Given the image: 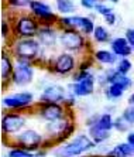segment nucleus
<instances>
[{"mask_svg": "<svg viewBox=\"0 0 134 157\" xmlns=\"http://www.w3.org/2000/svg\"><path fill=\"white\" fill-rule=\"evenodd\" d=\"M95 147V142L91 139V136L78 135L75 139H72L65 146L59 147L54 151L55 157H76L82 153L87 151Z\"/></svg>", "mask_w": 134, "mask_h": 157, "instance_id": "f257e3e1", "label": "nucleus"}, {"mask_svg": "<svg viewBox=\"0 0 134 157\" xmlns=\"http://www.w3.org/2000/svg\"><path fill=\"white\" fill-rule=\"evenodd\" d=\"M41 51V43L35 38H21V40H17L14 44V48H13V52H14L17 61L21 62H31L35 61L40 55Z\"/></svg>", "mask_w": 134, "mask_h": 157, "instance_id": "f03ea898", "label": "nucleus"}, {"mask_svg": "<svg viewBox=\"0 0 134 157\" xmlns=\"http://www.w3.org/2000/svg\"><path fill=\"white\" fill-rule=\"evenodd\" d=\"M59 24L65 29H73L76 31L82 33L84 36L93 34L95 31V23L92 18L85 17V16H65L58 20Z\"/></svg>", "mask_w": 134, "mask_h": 157, "instance_id": "7ed1b4c3", "label": "nucleus"}, {"mask_svg": "<svg viewBox=\"0 0 134 157\" xmlns=\"http://www.w3.org/2000/svg\"><path fill=\"white\" fill-rule=\"evenodd\" d=\"M40 24L34 17L31 16H21L18 17L14 23V34L17 37H21V38H33L38 34V30H40Z\"/></svg>", "mask_w": 134, "mask_h": 157, "instance_id": "20e7f679", "label": "nucleus"}, {"mask_svg": "<svg viewBox=\"0 0 134 157\" xmlns=\"http://www.w3.org/2000/svg\"><path fill=\"white\" fill-rule=\"evenodd\" d=\"M61 45L68 51H80L85 47V37L82 33L73 29H64L59 34Z\"/></svg>", "mask_w": 134, "mask_h": 157, "instance_id": "39448f33", "label": "nucleus"}, {"mask_svg": "<svg viewBox=\"0 0 134 157\" xmlns=\"http://www.w3.org/2000/svg\"><path fill=\"white\" fill-rule=\"evenodd\" d=\"M28 7H30V10H31V13H33V16H35L38 20H41L44 26H51L52 21L58 20L57 16L51 10L50 4H47L45 2H43V0H33Z\"/></svg>", "mask_w": 134, "mask_h": 157, "instance_id": "423d86ee", "label": "nucleus"}, {"mask_svg": "<svg viewBox=\"0 0 134 157\" xmlns=\"http://www.w3.org/2000/svg\"><path fill=\"white\" fill-rule=\"evenodd\" d=\"M34 77V68L30 62H21L17 61L14 65V72H13V82L18 86H24L28 85Z\"/></svg>", "mask_w": 134, "mask_h": 157, "instance_id": "0eeeda50", "label": "nucleus"}, {"mask_svg": "<svg viewBox=\"0 0 134 157\" xmlns=\"http://www.w3.org/2000/svg\"><path fill=\"white\" fill-rule=\"evenodd\" d=\"M17 143L21 144L23 149L28 150V151H34L43 144V136L33 129H27L18 135Z\"/></svg>", "mask_w": 134, "mask_h": 157, "instance_id": "6e6552de", "label": "nucleus"}, {"mask_svg": "<svg viewBox=\"0 0 134 157\" xmlns=\"http://www.w3.org/2000/svg\"><path fill=\"white\" fill-rule=\"evenodd\" d=\"M25 126V117L20 113H7L2 119V129L4 133H17Z\"/></svg>", "mask_w": 134, "mask_h": 157, "instance_id": "1a4fd4ad", "label": "nucleus"}, {"mask_svg": "<svg viewBox=\"0 0 134 157\" xmlns=\"http://www.w3.org/2000/svg\"><path fill=\"white\" fill-rule=\"evenodd\" d=\"M66 91L61 85H50L44 89V92L40 95L41 103H59L65 101Z\"/></svg>", "mask_w": 134, "mask_h": 157, "instance_id": "9d476101", "label": "nucleus"}, {"mask_svg": "<svg viewBox=\"0 0 134 157\" xmlns=\"http://www.w3.org/2000/svg\"><path fill=\"white\" fill-rule=\"evenodd\" d=\"M33 94L30 92H17L3 99V105L10 109H23L33 103Z\"/></svg>", "mask_w": 134, "mask_h": 157, "instance_id": "9b49d317", "label": "nucleus"}, {"mask_svg": "<svg viewBox=\"0 0 134 157\" xmlns=\"http://www.w3.org/2000/svg\"><path fill=\"white\" fill-rule=\"evenodd\" d=\"M95 91V77L89 74L86 78L76 81L71 85V94L75 96H89Z\"/></svg>", "mask_w": 134, "mask_h": 157, "instance_id": "f8f14e48", "label": "nucleus"}, {"mask_svg": "<svg viewBox=\"0 0 134 157\" xmlns=\"http://www.w3.org/2000/svg\"><path fill=\"white\" fill-rule=\"evenodd\" d=\"M73 68H75V58L69 52L59 54L52 64V70L57 74H61V75H66V74L72 72Z\"/></svg>", "mask_w": 134, "mask_h": 157, "instance_id": "ddd939ff", "label": "nucleus"}, {"mask_svg": "<svg viewBox=\"0 0 134 157\" xmlns=\"http://www.w3.org/2000/svg\"><path fill=\"white\" fill-rule=\"evenodd\" d=\"M64 108L59 103H41L40 116L47 122H57L64 117Z\"/></svg>", "mask_w": 134, "mask_h": 157, "instance_id": "4468645a", "label": "nucleus"}, {"mask_svg": "<svg viewBox=\"0 0 134 157\" xmlns=\"http://www.w3.org/2000/svg\"><path fill=\"white\" fill-rule=\"evenodd\" d=\"M110 47H112V51L114 52L117 57H121V58L130 57L134 50V48L131 47V44L127 41L126 37H117V38L112 40Z\"/></svg>", "mask_w": 134, "mask_h": 157, "instance_id": "2eb2a0df", "label": "nucleus"}, {"mask_svg": "<svg viewBox=\"0 0 134 157\" xmlns=\"http://www.w3.org/2000/svg\"><path fill=\"white\" fill-rule=\"evenodd\" d=\"M37 38L45 47H52L57 43L58 34H57L55 29H52V26H44V24H41L40 30H38V34H37Z\"/></svg>", "mask_w": 134, "mask_h": 157, "instance_id": "dca6fc26", "label": "nucleus"}, {"mask_svg": "<svg viewBox=\"0 0 134 157\" xmlns=\"http://www.w3.org/2000/svg\"><path fill=\"white\" fill-rule=\"evenodd\" d=\"M13 72H14V65L11 62L10 57L3 52L2 58H0V75H2V82H6L10 78H13Z\"/></svg>", "mask_w": 134, "mask_h": 157, "instance_id": "f3484780", "label": "nucleus"}, {"mask_svg": "<svg viewBox=\"0 0 134 157\" xmlns=\"http://www.w3.org/2000/svg\"><path fill=\"white\" fill-rule=\"evenodd\" d=\"M92 124H96L99 129L102 130H106V132H110L113 128H114V121L112 119V115L110 113H103L100 116H95L91 122H89V126Z\"/></svg>", "mask_w": 134, "mask_h": 157, "instance_id": "a211bd4d", "label": "nucleus"}, {"mask_svg": "<svg viewBox=\"0 0 134 157\" xmlns=\"http://www.w3.org/2000/svg\"><path fill=\"white\" fill-rule=\"evenodd\" d=\"M106 82L107 84H114V82H119V84H123L126 88H130L133 85V81L130 78L127 77V75H123V74H120L117 70H112V71H107L106 72Z\"/></svg>", "mask_w": 134, "mask_h": 157, "instance_id": "6ab92c4d", "label": "nucleus"}, {"mask_svg": "<svg viewBox=\"0 0 134 157\" xmlns=\"http://www.w3.org/2000/svg\"><path fill=\"white\" fill-rule=\"evenodd\" d=\"M95 59L100 64H107V65H112L114 62H117V55L113 51L109 50H98L95 52Z\"/></svg>", "mask_w": 134, "mask_h": 157, "instance_id": "aec40b11", "label": "nucleus"}, {"mask_svg": "<svg viewBox=\"0 0 134 157\" xmlns=\"http://www.w3.org/2000/svg\"><path fill=\"white\" fill-rule=\"evenodd\" d=\"M89 136H91V139L93 140L95 143H102V142H105V140L109 139L110 132L102 130L96 124H92V126H89Z\"/></svg>", "mask_w": 134, "mask_h": 157, "instance_id": "412c9836", "label": "nucleus"}, {"mask_svg": "<svg viewBox=\"0 0 134 157\" xmlns=\"http://www.w3.org/2000/svg\"><path fill=\"white\" fill-rule=\"evenodd\" d=\"M127 88L123 84H119V82H114V84H110L106 89V96L110 99H119L123 96L124 91Z\"/></svg>", "mask_w": 134, "mask_h": 157, "instance_id": "4be33fe9", "label": "nucleus"}, {"mask_svg": "<svg viewBox=\"0 0 134 157\" xmlns=\"http://www.w3.org/2000/svg\"><path fill=\"white\" fill-rule=\"evenodd\" d=\"M57 4V10L61 14H72L73 11H76V6L73 3V0H55Z\"/></svg>", "mask_w": 134, "mask_h": 157, "instance_id": "5701e85b", "label": "nucleus"}, {"mask_svg": "<svg viewBox=\"0 0 134 157\" xmlns=\"http://www.w3.org/2000/svg\"><path fill=\"white\" fill-rule=\"evenodd\" d=\"M93 38L98 43H107L110 40V34L103 26H96L93 31Z\"/></svg>", "mask_w": 134, "mask_h": 157, "instance_id": "b1692460", "label": "nucleus"}, {"mask_svg": "<svg viewBox=\"0 0 134 157\" xmlns=\"http://www.w3.org/2000/svg\"><path fill=\"white\" fill-rule=\"evenodd\" d=\"M131 68H133V64H131L130 59L121 58V59H119V61H117L116 70L119 71L120 74H123V75H127V74L131 71Z\"/></svg>", "mask_w": 134, "mask_h": 157, "instance_id": "393cba45", "label": "nucleus"}, {"mask_svg": "<svg viewBox=\"0 0 134 157\" xmlns=\"http://www.w3.org/2000/svg\"><path fill=\"white\" fill-rule=\"evenodd\" d=\"M9 157H35V156L25 149H13L9 151Z\"/></svg>", "mask_w": 134, "mask_h": 157, "instance_id": "a878e982", "label": "nucleus"}, {"mask_svg": "<svg viewBox=\"0 0 134 157\" xmlns=\"http://www.w3.org/2000/svg\"><path fill=\"white\" fill-rule=\"evenodd\" d=\"M123 119L127 122L128 124H134V106H128V108H126V109L123 110Z\"/></svg>", "mask_w": 134, "mask_h": 157, "instance_id": "bb28decb", "label": "nucleus"}, {"mask_svg": "<svg viewBox=\"0 0 134 157\" xmlns=\"http://www.w3.org/2000/svg\"><path fill=\"white\" fill-rule=\"evenodd\" d=\"M95 10H96V13L103 16V17H106V16H109L110 13H113V9H110L109 6H106L105 3H98L96 7H95Z\"/></svg>", "mask_w": 134, "mask_h": 157, "instance_id": "cd10ccee", "label": "nucleus"}, {"mask_svg": "<svg viewBox=\"0 0 134 157\" xmlns=\"http://www.w3.org/2000/svg\"><path fill=\"white\" fill-rule=\"evenodd\" d=\"M33 0H7V4L11 6V7H16V9H21V7H27L31 4Z\"/></svg>", "mask_w": 134, "mask_h": 157, "instance_id": "c85d7f7f", "label": "nucleus"}, {"mask_svg": "<svg viewBox=\"0 0 134 157\" xmlns=\"http://www.w3.org/2000/svg\"><path fill=\"white\" fill-rule=\"evenodd\" d=\"M128 126H130V124H128L126 121H124L123 116L119 117V119H116V121H114V129H117V130H120V132H126V130H128Z\"/></svg>", "mask_w": 134, "mask_h": 157, "instance_id": "c756f323", "label": "nucleus"}, {"mask_svg": "<svg viewBox=\"0 0 134 157\" xmlns=\"http://www.w3.org/2000/svg\"><path fill=\"white\" fill-rule=\"evenodd\" d=\"M98 3H100V0H80V4H82V7L87 9V10H91V9H95Z\"/></svg>", "mask_w": 134, "mask_h": 157, "instance_id": "7c9ffc66", "label": "nucleus"}, {"mask_svg": "<svg viewBox=\"0 0 134 157\" xmlns=\"http://www.w3.org/2000/svg\"><path fill=\"white\" fill-rule=\"evenodd\" d=\"M107 157H127V156L123 153V151H121V150L119 149V146H116L114 149L112 150V151H109Z\"/></svg>", "mask_w": 134, "mask_h": 157, "instance_id": "2f4dec72", "label": "nucleus"}, {"mask_svg": "<svg viewBox=\"0 0 134 157\" xmlns=\"http://www.w3.org/2000/svg\"><path fill=\"white\" fill-rule=\"evenodd\" d=\"M126 38H127V41L131 44V47L134 48V29H127L126 30Z\"/></svg>", "mask_w": 134, "mask_h": 157, "instance_id": "473e14b6", "label": "nucleus"}, {"mask_svg": "<svg viewBox=\"0 0 134 157\" xmlns=\"http://www.w3.org/2000/svg\"><path fill=\"white\" fill-rule=\"evenodd\" d=\"M105 20L109 26H114V24H116V14H114V13H110L109 16L105 17Z\"/></svg>", "mask_w": 134, "mask_h": 157, "instance_id": "72a5a7b5", "label": "nucleus"}, {"mask_svg": "<svg viewBox=\"0 0 134 157\" xmlns=\"http://www.w3.org/2000/svg\"><path fill=\"white\" fill-rule=\"evenodd\" d=\"M127 143H130L131 146L134 147V132H130V133L127 135Z\"/></svg>", "mask_w": 134, "mask_h": 157, "instance_id": "f704fd0d", "label": "nucleus"}, {"mask_svg": "<svg viewBox=\"0 0 134 157\" xmlns=\"http://www.w3.org/2000/svg\"><path fill=\"white\" fill-rule=\"evenodd\" d=\"M128 103H130L131 106H134V94L130 96V98H128Z\"/></svg>", "mask_w": 134, "mask_h": 157, "instance_id": "c9c22d12", "label": "nucleus"}, {"mask_svg": "<svg viewBox=\"0 0 134 157\" xmlns=\"http://www.w3.org/2000/svg\"><path fill=\"white\" fill-rule=\"evenodd\" d=\"M110 2H112V3H117V2H119V0H110Z\"/></svg>", "mask_w": 134, "mask_h": 157, "instance_id": "e433bc0d", "label": "nucleus"}, {"mask_svg": "<svg viewBox=\"0 0 134 157\" xmlns=\"http://www.w3.org/2000/svg\"><path fill=\"white\" fill-rule=\"evenodd\" d=\"M40 157H41V156H40Z\"/></svg>", "mask_w": 134, "mask_h": 157, "instance_id": "4c0bfd02", "label": "nucleus"}]
</instances>
